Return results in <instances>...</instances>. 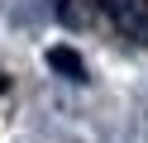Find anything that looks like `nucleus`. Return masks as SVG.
I'll list each match as a JSON object with an SVG mask.
<instances>
[{
	"label": "nucleus",
	"mask_w": 148,
	"mask_h": 143,
	"mask_svg": "<svg viewBox=\"0 0 148 143\" xmlns=\"http://www.w3.org/2000/svg\"><path fill=\"white\" fill-rule=\"evenodd\" d=\"M100 24H110L124 43L148 48V0H96Z\"/></svg>",
	"instance_id": "f257e3e1"
},
{
	"label": "nucleus",
	"mask_w": 148,
	"mask_h": 143,
	"mask_svg": "<svg viewBox=\"0 0 148 143\" xmlns=\"http://www.w3.org/2000/svg\"><path fill=\"white\" fill-rule=\"evenodd\" d=\"M58 19L72 29H86V24H100V10L96 0H58Z\"/></svg>",
	"instance_id": "f03ea898"
},
{
	"label": "nucleus",
	"mask_w": 148,
	"mask_h": 143,
	"mask_svg": "<svg viewBox=\"0 0 148 143\" xmlns=\"http://www.w3.org/2000/svg\"><path fill=\"white\" fill-rule=\"evenodd\" d=\"M48 62L58 67L62 76H72V81H86V67H81V57H77V53H67V48H53V53H48Z\"/></svg>",
	"instance_id": "7ed1b4c3"
},
{
	"label": "nucleus",
	"mask_w": 148,
	"mask_h": 143,
	"mask_svg": "<svg viewBox=\"0 0 148 143\" xmlns=\"http://www.w3.org/2000/svg\"><path fill=\"white\" fill-rule=\"evenodd\" d=\"M5 91H10V76H5V72H0V95H5Z\"/></svg>",
	"instance_id": "20e7f679"
}]
</instances>
